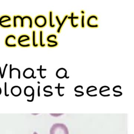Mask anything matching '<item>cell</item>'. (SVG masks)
I'll list each match as a JSON object with an SVG mask.
<instances>
[{"instance_id": "6da1fadb", "label": "cell", "mask_w": 134, "mask_h": 134, "mask_svg": "<svg viewBox=\"0 0 134 134\" xmlns=\"http://www.w3.org/2000/svg\"><path fill=\"white\" fill-rule=\"evenodd\" d=\"M50 134H69L67 127L64 124H55L50 129Z\"/></svg>"}, {"instance_id": "7a4b0ae2", "label": "cell", "mask_w": 134, "mask_h": 134, "mask_svg": "<svg viewBox=\"0 0 134 134\" xmlns=\"http://www.w3.org/2000/svg\"><path fill=\"white\" fill-rule=\"evenodd\" d=\"M34 24L38 29H43L47 25V18L43 15H38L34 18Z\"/></svg>"}, {"instance_id": "3957f363", "label": "cell", "mask_w": 134, "mask_h": 134, "mask_svg": "<svg viewBox=\"0 0 134 134\" xmlns=\"http://www.w3.org/2000/svg\"><path fill=\"white\" fill-rule=\"evenodd\" d=\"M17 44L20 47L28 48L31 47L30 43H25V42L30 41L31 37L27 34H21L17 38Z\"/></svg>"}, {"instance_id": "277c9868", "label": "cell", "mask_w": 134, "mask_h": 134, "mask_svg": "<svg viewBox=\"0 0 134 134\" xmlns=\"http://www.w3.org/2000/svg\"><path fill=\"white\" fill-rule=\"evenodd\" d=\"M58 36L55 34H51L47 36L46 41L47 42V46L49 48H54L59 45V43L57 41Z\"/></svg>"}, {"instance_id": "5b68a950", "label": "cell", "mask_w": 134, "mask_h": 134, "mask_svg": "<svg viewBox=\"0 0 134 134\" xmlns=\"http://www.w3.org/2000/svg\"><path fill=\"white\" fill-rule=\"evenodd\" d=\"M12 20V18L8 15L5 14L1 15L0 16V27L4 29L12 28V24H6V23L11 22Z\"/></svg>"}, {"instance_id": "8992f818", "label": "cell", "mask_w": 134, "mask_h": 134, "mask_svg": "<svg viewBox=\"0 0 134 134\" xmlns=\"http://www.w3.org/2000/svg\"><path fill=\"white\" fill-rule=\"evenodd\" d=\"M12 40H14L16 41L17 40V37L15 35L13 34H9L5 37L4 40V44L8 48H15L17 47V44L15 43L12 44L11 41Z\"/></svg>"}, {"instance_id": "52a82bcc", "label": "cell", "mask_w": 134, "mask_h": 134, "mask_svg": "<svg viewBox=\"0 0 134 134\" xmlns=\"http://www.w3.org/2000/svg\"><path fill=\"white\" fill-rule=\"evenodd\" d=\"M92 20H94L96 21H98V16L95 15H89L87 20H86V24L87 26L90 29H98L99 28L98 24H95V25H92V24L91 21Z\"/></svg>"}, {"instance_id": "ba28073f", "label": "cell", "mask_w": 134, "mask_h": 134, "mask_svg": "<svg viewBox=\"0 0 134 134\" xmlns=\"http://www.w3.org/2000/svg\"><path fill=\"white\" fill-rule=\"evenodd\" d=\"M34 73L33 69L31 68H26L23 71V76L26 79H29L31 78L36 79L37 77L34 76Z\"/></svg>"}, {"instance_id": "9c48e42d", "label": "cell", "mask_w": 134, "mask_h": 134, "mask_svg": "<svg viewBox=\"0 0 134 134\" xmlns=\"http://www.w3.org/2000/svg\"><path fill=\"white\" fill-rule=\"evenodd\" d=\"M56 77L59 79H62L64 78L68 79L69 77H67V71L64 68H61L57 70L55 74Z\"/></svg>"}, {"instance_id": "30bf717a", "label": "cell", "mask_w": 134, "mask_h": 134, "mask_svg": "<svg viewBox=\"0 0 134 134\" xmlns=\"http://www.w3.org/2000/svg\"><path fill=\"white\" fill-rule=\"evenodd\" d=\"M79 19H80V17L78 15H75L73 17H70V15H69L67 18V19L70 21V26L73 29H76L77 27H79V24L78 23L75 24L74 21L79 20Z\"/></svg>"}, {"instance_id": "8fae6325", "label": "cell", "mask_w": 134, "mask_h": 134, "mask_svg": "<svg viewBox=\"0 0 134 134\" xmlns=\"http://www.w3.org/2000/svg\"><path fill=\"white\" fill-rule=\"evenodd\" d=\"M11 92L14 96H19L22 92L21 88L18 86H14L12 88Z\"/></svg>"}, {"instance_id": "7c38bea8", "label": "cell", "mask_w": 134, "mask_h": 134, "mask_svg": "<svg viewBox=\"0 0 134 134\" xmlns=\"http://www.w3.org/2000/svg\"><path fill=\"white\" fill-rule=\"evenodd\" d=\"M44 32L42 30H40L39 33V46L42 48L46 47V44L43 42Z\"/></svg>"}, {"instance_id": "4fadbf2b", "label": "cell", "mask_w": 134, "mask_h": 134, "mask_svg": "<svg viewBox=\"0 0 134 134\" xmlns=\"http://www.w3.org/2000/svg\"><path fill=\"white\" fill-rule=\"evenodd\" d=\"M48 25L51 29H54L56 26V25L53 23V12L52 10L48 12Z\"/></svg>"}, {"instance_id": "5bb4252c", "label": "cell", "mask_w": 134, "mask_h": 134, "mask_svg": "<svg viewBox=\"0 0 134 134\" xmlns=\"http://www.w3.org/2000/svg\"><path fill=\"white\" fill-rule=\"evenodd\" d=\"M32 44L34 48H37L39 47V43H36V31L34 30L32 32Z\"/></svg>"}, {"instance_id": "9a60e30c", "label": "cell", "mask_w": 134, "mask_h": 134, "mask_svg": "<svg viewBox=\"0 0 134 134\" xmlns=\"http://www.w3.org/2000/svg\"><path fill=\"white\" fill-rule=\"evenodd\" d=\"M69 15L67 14L65 15L63 17L62 20L61 21V24H60V25L57 28V30H56V32L58 34H59L61 33L63 27L64 26L66 20H67V18H68Z\"/></svg>"}, {"instance_id": "2e32d148", "label": "cell", "mask_w": 134, "mask_h": 134, "mask_svg": "<svg viewBox=\"0 0 134 134\" xmlns=\"http://www.w3.org/2000/svg\"><path fill=\"white\" fill-rule=\"evenodd\" d=\"M23 19L24 21L26 19H27L29 21V29H33L34 26V20L31 16L29 15H25L23 16Z\"/></svg>"}, {"instance_id": "e0dca14e", "label": "cell", "mask_w": 134, "mask_h": 134, "mask_svg": "<svg viewBox=\"0 0 134 134\" xmlns=\"http://www.w3.org/2000/svg\"><path fill=\"white\" fill-rule=\"evenodd\" d=\"M34 89L31 86H27L24 90V92L25 95L27 96H30L34 94Z\"/></svg>"}, {"instance_id": "ac0fdd59", "label": "cell", "mask_w": 134, "mask_h": 134, "mask_svg": "<svg viewBox=\"0 0 134 134\" xmlns=\"http://www.w3.org/2000/svg\"><path fill=\"white\" fill-rule=\"evenodd\" d=\"M12 65L10 64V79H12V71H14V70H17L18 72V78L19 79H20L21 78V71L18 68H12Z\"/></svg>"}, {"instance_id": "d6986e66", "label": "cell", "mask_w": 134, "mask_h": 134, "mask_svg": "<svg viewBox=\"0 0 134 134\" xmlns=\"http://www.w3.org/2000/svg\"><path fill=\"white\" fill-rule=\"evenodd\" d=\"M19 16V15H14L13 17V24H12V26L13 28L14 29H16L18 27V22H17V20L18 19Z\"/></svg>"}, {"instance_id": "ffe728a7", "label": "cell", "mask_w": 134, "mask_h": 134, "mask_svg": "<svg viewBox=\"0 0 134 134\" xmlns=\"http://www.w3.org/2000/svg\"><path fill=\"white\" fill-rule=\"evenodd\" d=\"M85 15H81L80 20V25L82 29H84L85 28Z\"/></svg>"}, {"instance_id": "44dd1931", "label": "cell", "mask_w": 134, "mask_h": 134, "mask_svg": "<svg viewBox=\"0 0 134 134\" xmlns=\"http://www.w3.org/2000/svg\"><path fill=\"white\" fill-rule=\"evenodd\" d=\"M110 88L109 87H108V86H102V87L100 88V89H99V94L101 95L103 92H105L110 91Z\"/></svg>"}, {"instance_id": "7402d4cb", "label": "cell", "mask_w": 134, "mask_h": 134, "mask_svg": "<svg viewBox=\"0 0 134 134\" xmlns=\"http://www.w3.org/2000/svg\"><path fill=\"white\" fill-rule=\"evenodd\" d=\"M97 88L96 87L94 86H91L88 87L87 89V94L88 95L89 94L90 92H92L95 91H97Z\"/></svg>"}, {"instance_id": "603a6c76", "label": "cell", "mask_w": 134, "mask_h": 134, "mask_svg": "<svg viewBox=\"0 0 134 134\" xmlns=\"http://www.w3.org/2000/svg\"><path fill=\"white\" fill-rule=\"evenodd\" d=\"M37 71H40V77H41L42 79H44L46 78V76H43L42 75V71H47V69H42V66L40 65V69H37Z\"/></svg>"}, {"instance_id": "cb8c5ba5", "label": "cell", "mask_w": 134, "mask_h": 134, "mask_svg": "<svg viewBox=\"0 0 134 134\" xmlns=\"http://www.w3.org/2000/svg\"><path fill=\"white\" fill-rule=\"evenodd\" d=\"M55 20H56V22H57V23H58V26L60 25L61 23V21L60 20L59 15H55Z\"/></svg>"}, {"instance_id": "d4e9b609", "label": "cell", "mask_w": 134, "mask_h": 134, "mask_svg": "<svg viewBox=\"0 0 134 134\" xmlns=\"http://www.w3.org/2000/svg\"><path fill=\"white\" fill-rule=\"evenodd\" d=\"M8 64H6L5 65V66L4 67V69L3 72V75H2V79H3L4 77V75H5V72H6V69H7V67Z\"/></svg>"}, {"instance_id": "484cf974", "label": "cell", "mask_w": 134, "mask_h": 134, "mask_svg": "<svg viewBox=\"0 0 134 134\" xmlns=\"http://www.w3.org/2000/svg\"><path fill=\"white\" fill-rule=\"evenodd\" d=\"M113 91L114 92L118 93L120 96L122 95V93L120 91H116V90H115V89H114V88H113Z\"/></svg>"}, {"instance_id": "4316f807", "label": "cell", "mask_w": 134, "mask_h": 134, "mask_svg": "<svg viewBox=\"0 0 134 134\" xmlns=\"http://www.w3.org/2000/svg\"><path fill=\"white\" fill-rule=\"evenodd\" d=\"M80 12V14H81L82 15H85V11L84 10H81Z\"/></svg>"}, {"instance_id": "83f0119b", "label": "cell", "mask_w": 134, "mask_h": 134, "mask_svg": "<svg viewBox=\"0 0 134 134\" xmlns=\"http://www.w3.org/2000/svg\"><path fill=\"white\" fill-rule=\"evenodd\" d=\"M70 17H73L74 16H75V13H74V12H72L70 13Z\"/></svg>"}, {"instance_id": "f1b7e54d", "label": "cell", "mask_w": 134, "mask_h": 134, "mask_svg": "<svg viewBox=\"0 0 134 134\" xmlns=\"http://www.w3.org/2000/svg\"><path fill=\"white\" fill-rule=\"evenodd\" d=\"M1 93H2V90L1 88L0 87V95L1 94Z\"/></svg>"}, {"instance_id": "f546056e", "label": "cell", "mask_w": 134, "mask_h": 134, "mask_svg": "<svg viewBox=\"0 0 134 134\" xmlns=\"http://www.w3.org/2000/svg\"><path fill=\"white\" fill-rule=\"evenodd\" d=\"M2 70H1V67L0 66V72Z\"/></svg>"}, {"instance_id": "4dcf8cb0", "label": "cell", "mask_w": 134, "mask_h": 134, "mask_svg": "<svg viewBox=\"0 0 134 134\" xmlns=\"http://www.w3.org/2000/svg\"><path fill=\"white\" fill-rule=\"evenodd\" d=\"M34 134H38L36 132H34Z\"/></svg>"}]
</instances>
